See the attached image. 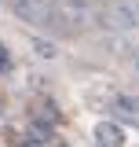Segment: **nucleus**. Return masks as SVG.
I'll use <instances>...</instances> for the list:
<instances>
[{"label":"nucleus","instance_id":"obj_1","mask_svg":"<svg viewBox=\"0 0 139 147\" xmlns=\"http://www.w3.org/2000/svg\"><path fill=\"white\" fill-rule=\"evenodd\" d=\"M95 18L99 15H95L92 0H59L55 11H51V22L62 30V33H84Z\"/></svg>","mask_w":139,"mask_h":147},{"label":"nucleus","instance_id":"obj_2","mask_svg":"<svg viewBox=\"0 0 139 147\" xmlns=\"http://www.w3.org/2000/svg\"><path fill=\"white\" fill-rule=\"evenodd\" d=\"M99 26L110 33H132V30H139V7L128 0H114L99 11Z\"/></svg>","mask_w":139,"mask_h":147},{"label":"nucleus","instance_id":"obj_3","mask_svg":"<svg viewBox=\"0 0 139 147\" xmlns=\"http://www.w3.org/2000/svg\"><path fill=\"white\" fill-rule=\"evenodd\" d=\"M11 7H15V15L22 18L26 26H44V22H51V11H55L48 0H15Z\"/></svg>","mask_w":139,"mask_h":147},{"label":"nucleus","instance_id":"obj_4","mask_svg":"<svg viewBox=\"0 0 139 147\" xmlns=\"http://www.w3.org/2000/svg\"><path fill=\"white\" fill-rule=\"evenodd\" d=\"M95 144H99V147H121V144H124L121 125H114V121H99V125H95Z\"/></svg>","mask_w":139,"mask_h":147},{"label":"nucleus","instance_id":"obj_5","mask_svg":"<svg viewBox=\"0 0 139 147\" xmlns=\"http://www.w3.org/2000/svg\"><path fill=\"white\" fill-rule=\"evenodd\" d=\"M114 114L124 121H139V99L136 96H117L114 99Z\"/></svg>","mask_w":139,"mask_h":147},{"label":"nucleus","instance_id":"obj_6","mask_svg":"<svg viewBox=\"0 0 139 147\" xmlns=\"http://www.w3.org/2000/svg\"><path fill=\"white\" fill-rule=\"evenodd\" d=\"M29 132H37L40 140H48V136H51V121H44V118H33V121H29Z\"/></svg>","mask_w":139,"mask_h":147},{"label":"nucleus","instance_id":"obj_7","mask_svg":"<svg viewBox=\"0 0 139 147\" xmlns=\"http://www.w3.org/2000/svg\"><path fill=\"white\" fill-rule=\"evenodd\" d=\"M7 70H11V52L0 44V74H7Z\"/></svg>","mask_w":139,"mask_h":147},{"label":"nucleus","instance_id":"obj_8","mask_svg":"<svg viewBox=\"0 0 139 147\" xmlns=\"http://www.w3.org/2000/svg\"><path fill=\"white\" fill-rule=\"evenodd\" d=\"M33 48H37V52H40V55H48V59H51V55H55V48H51V44H48V40H33Z\"/></svg>","mask_w":139,"mask_h":147},{"label":"nucleus","instance_id":"obj_9","mask_svg":"<svg viewBox=\"0 0 139 147\" xmlns=\"http://www.w3.org/2000/svg\"><path fill=\"white\" fill-rule=\"evenodd\" d=\"M15 147H40V140H37V136H33V140H18Z\"/></svg>","mask_w":139,"mask_h":147},{"label":"nucleus","instance_id":"obj_10","mask_svg":"<svg viewBox=\"0 0 139 147\" xmlns=\"http://www.w3.org/2000/svg\"><path fill=\"white\" fill-rule=\"evenodd\" d=\"M7 4H15V0H7Z\"/></svg>","mask_w":139,"mask_h":147}]
</instances>
